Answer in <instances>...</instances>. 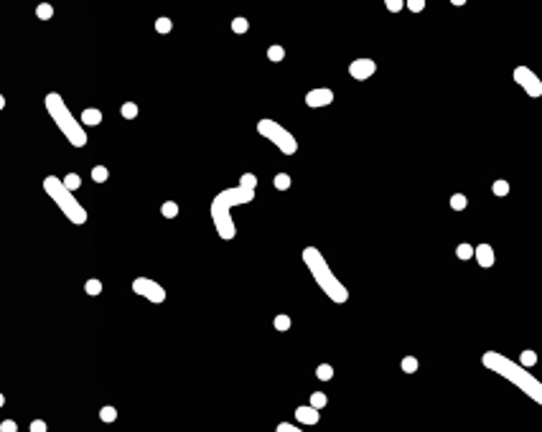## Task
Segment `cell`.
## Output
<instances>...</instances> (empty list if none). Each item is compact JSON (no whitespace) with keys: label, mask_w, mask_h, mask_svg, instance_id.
Masks as SVG:
<instances>
[{"label":"cell","mask_w":542,"mask_h":432,"mask_svg":"<svg viewBox=\"0 0 542 432\" xmlns=\"http://www.w3.org/2000/svg\"><path fill=\"white\" fill-rule=\"evenodd\" d=\"M481 364H484L489 371L499 374L501 379L512 381L517 389H522V394H527L529 399H534V402L542 407V381L534 379L522 364H514L512 358H506V356H501V353H496V351H484Z\"/></svg>","instance_id":"6da1fadb"},{"label":"cell","mask_w":542,"mask_h":432,"mask_svg":"<svg viewBox=\"0 0 542 432\" xmlns=\"http://www.w3.org/2000/svg\"><path fill=\"white\" fill-rule=\"evenodd\" d=\"M255 201V188H242V186H234V188H224L214 196L212 201V222L217 227V234L229 242L237 237V227H234V219H232V208L234 206H242V203H252Z\"/></svg>","instance_id":"7a4b0ae2"},{"label":"cell","mask_w":542,"mask_h":432,"mask_svg":"<svg viewBox=\"0 0 542 432\" xmlns=\"http://www.w3.org/2000/svg\"><path fill=\"white\" fill-rule=\"evenodd\" d=\"M303 262H306L308 272L313 275L316 285L326 293V298H331V300H333V303H338V305L349 300V290H346V287H344V282L333 275V270L328 267L326 257H323L316 247H306V249H303Z\"/></svg>","instance_id":"3957f363"},{"label":"cell","mask_w":542,"mask_h":432,"mask_svg":"<svg viewBox=\"0 0 542 432\" xmlns=\"http://www.w3.org/2000/svg\"><path fill=\"white\" fill-rule=\"evenodd\" d=\"M44 104H46V112L51 115V120L56 122V127L64 132V137H66L74 148H84L89 137H87V132H84V125H82V122L72 115V110L66 107L64 97L56 94V92H49L46 99H44Z\"/></svg>","instance_id":"277c9868"},{"label":"cell","mask_w":542,"mask_h":432,"mask_svg":"<svg viewBox=\"0 0 542 432\" xmlns=\"http://www.w3.org/2000/svg\"><path fill=\"white\" fill-rule=\"evenodd\" d=\"M44 191L54 198V203L64 211V216L72 224H84L87 222V208L74 198V191H69L59 175H46L44 178Z\"/></svg>","instance_id":"5b68a950"},{"label":"cell","mask_w":542,"mask_h":432,"mask_svg":"<svg viewBox=\"0 0 542 432\" xmlns=\"http://www.w3.org/2000/svg\"><path fill=\"white\" fill-rule=\"evenodd\" d=\"M257 132H260L265 140H270L273 145H278L280 153H285V155L298 153V140H295V135H290V132H288L283 125H278L275 120H260V122H257Z\"/></svg>","instance_id":"8992f818"},{"label":"cell","mask_w":542,"mask_h":432,"mask_svg":"<svg viewBox=\"0 0 542 432\" xmlns=\"http://www.w3.org/2000/svg\"><path fill=\"white\" fill-rule=\"evenodd\" d=\"M132 293L150 300V303H163L165 300V287L150 277H135L132 280Z\"/></svg>","instance_id":"52a82bcc"},{"label":"cell","mask_w":542,"mask_h":432,"mask_svg":"<svg viewBox=\"0 0 542 432\" xmlns=\"http://www.w3.org/2000/svg\"><path fill=\"white\" fill-rule=\"evenodd\" d=\"M514 82L524 89V94H529L532 99H537V97H542V79L529 69V66H517L514 69Z\"/></svg>","instance_id":"ba28073f"},{"label":"cell","mask_w":542,"mask_h":432,"mask_svg":"<svg viewBox=\"0 0 542 432\" xmlns=\"http://www.w3.org/2000/svg\"><path fill=\"white\" fill-rule=\"evenodd\" d=\"M375 71H377V61H375V59H354V61L349 64V74H351L356 82L369 79Z\"/></svg>","instance_id":"9c48e42d"},{"label":"cell","mask_w":542,"mask_h":432,"mask_svg":"<svg viewBox=\"0 0 542 432\" xmlns=\"http://www.w3.org/2000/svg\"><path fill=\"white\" fill-rule=\"evenodd\" d=\"M333 102V92L328 89V87H318V89H311L308 94H306V104L308 107H313V110H318V107H328Z\"/></svg>","instance_id":"30bf717a"},{"label":"cell","mask_w":542,"mask_h":432,"mask_svg":"<svg viewBox=\"0 0 542 432\" xmlns=\"http://www.w3.org/2000/svg\"><path fill=\"white\" fill-rule=\"evenodd\" d=\"M295 419H298L300 424H316V422L321 419V414H318L316 407L306 404V407H298V409H295Z\"/></svg>","instance_id":"8fae6325"},{"label":"cell","mask_w":542,"mask_h":432,"mask_svg":"<svg viewBox=\"0 0 542 432\" xmlns=\"http://www.w3.org/2000/svg\"><path fill=\"white\" fill-rule=\"evenodd\" d=\"M473 257H476V262H479L481 267H491V265H494V247H491V244H479V247L473 249Z\"/></svg>","instance_id":"7c38bea8"},{"label":"cell","mask_w":542,"mask_h":432,"mask_svg":"<svg viewBox=\"0 0 542 432\" xmlns=\"http://www.w3.org/2000/svg\"><path fill=\"white\" fill-rule=\"evenodd\" d=\"M102 122V112L97 110V107H87L84 112H82V125H99Z\"/></svg>","instance_id":"4fadbf2b"},{"label":"cell","mask_w":542,"mask_h":432,"mask_svg":"<svg viewBox=\"0 0 542 432\" xmlns=\"http://www.w3.org/2000/svg\"><path fill=\"white\" fill-rule=\"evenodd\" d=\"M160 213L165 216V219H176V216H178V203L176 201H165L160 206Z\"/></svg>","instance_id":"5bb4252c"},{"label":"cell","mask_w":542,"mask_h":432,"mask_svg":"<svg viewBox=\"0 0 542 432\" xmlns=\"http://www.w3.org/2000/svg\"><path fill=\"white\" fill-rule=\"evenodd\" d=\"M36 16H39L41 21H49V18L54 16V6H51V3H39V6H36Z\"/></svg>","instance_id":"9a60e30c"},{"label":"cell","mask_w":542,"mask_h":432,"mask_svg":"<svg viewBox=\"0 0 542 432\" xmlns=\"http://www.w3.org/2000/svg\"><path fill=\"white\" fill-rule=\"evenodd\" d=\"M120 115H122L125 120H135V117H138V104H135V102H125V104L120 107Z\"/></svg>","instance_id":"2e32d148"},{"label":"cell","mask_w":542,"mask_h":432,"mask_svg":"<svg viewBox=\"0 0 542 432\" xmlns=\"http://www.w3.org/2000/svg\"><path fill=\"white\" fill-rule=\"evenodd\" d=\"M290 183H293V181H290V175H288V173H278V175H275V181H273V186H275L278 191H288V188H290Z\"/></svg>","instance_id":"e0dca14e"},{"label":"cell","mask_w":542,"mask_h":432,"mask_svg":"<svg viewBox=\"0 0 542 432\" xmlns=\"http://www.w3.org/2000/svg\"><path fill=\"white\" fill-rule=\"evenodd\" d=\"M466 206H468V198H466L463 193H453V196H451V208H453V211H463Z\"/></svg>","instance_id":"ac0fdd59"},{"label":"cell","mask_w":542,"mask_h":432,"mask_svg":"<svg viewBox=\"0 0 542 432\" xmlns=\"http://www.w3.org/2000/svg\"><path fill=\"white\" fill-rule=\"evenodd\" d=\"M473 249H476V247H471V244H458V247H456V257H458L461 262H466V260L473 257Z\"/></svg>","instance_id":"d6986e66"},{"label":"cell","mask_w":542,"mask_h":432,"mask_svg":"<svg viewBox=\"0 0 542 432\" xmlns=\"http://www.w3.org/2000/svg\"><path fill=\"white\" fill-rule=\"evenodd\" d=\"M316 376H318L321 381H331V379H333V366H331V364H321V366L316 369Z\"/></svg>","instance_id":"ffe728a7"},{"label":"cell","mask_w":542,"mask_h":432,"mask_svg":"<svg viewBox=\"0 0 542 432\" xmlns=\"http://www.w3.org/2000/svg\"><path fill=\"white\" fill-rule=\"evenodd\" d=\"M155 31H158L160 36L171 33V31H173V21H171V18H158V21H155Z\"/></svg>","instance_id":"44dd1931"},{"label":"cell","mask_w":542,"mask_h":432,"mask_svg":"<svg viewBox=\"0 0 542 432\" xmlns=\"http://www.w3.org/2000/svg\"><path fill=\"white\" fill-rule=\"evenodd\" d=\"M232 31H234L237 36L247 33V31H250V21H247V18H234V21H232Z\"/></svg>","instance_id":"7402d4cb"},{"label":"cell","mask_w":542,"mask_h":432,"mask_svg":"<svg viewBox=\"0 0 542 432\" xmlns=\"http://www.w3.org/2000/svg\"><path fill=\"white\" fill-rule=\"evenodd\" d=\"M61 181H64V186H66L69 191H77V188L82 186V178H79L77 173H66V175H64Z\"/></svg>","instance_id":"603a6c76"},{"label":"cell","mask_w":542,"mask_h":432,"mask_svg":"<svg viewBox=\"0 0 542 432\" xmlns=\"http://www.w3.org/2000/svg\"><path fill=\"white\" fill-rule=\"evenodd\" d=\"M519 358H522L519 364H522L524 369H529V366H534V364H537V353H534L532 348H527V351H522V356H519Z\"/></svg>","instance_id":"cb8c5ba5"},{"label":"cell","mask_w":542,"mask_h":432,"mask_svg":"<svg viewBox=\"0 0 542 432\" xmlns=\"http://www.w3.org/2000/svg\"><path fill=\"white\" fill-rule=\"evenodd\" d=\"M326 402H328V397H326L323 391H313L308 404H311V407H316V409H323V407H326Z\"/></svg>","instance_id":"d4e9b609"},{"label":"cell","mask_w":542,"mask_h":432,"mask_svg":"<svg viewBox=\"0 0 542 432\" xmlns=\"http://www.w3.org/2000/svg\"><path fill=\"white\" fill-rule=\"evenodd\" d=\"M267 59H270V61H283V59H285V49L278 46V44L270 46V49H267Z\"/></svg>","instance_id":"484cf974"},{"label":"cell","mask_w":542,"mask_h":432,"mask_svg":"<svg viewBox=\"0 0 542 432\" xmlns=\"http://www.w3.org/2000/svg\"><path fill=\"white\" fill-rule=\"evenodd\" d=\"M92 178H94L97 183H105V181L110 178V170H107L105 165H94V168H92Z\"/></svg>","instance_id":"4316f807"},{"label":"cell","mask_w":542,"mask_h":432,"mask_svg":"<svg viewBox=\"0 0 542 432\" xmlns=\"http://www.w3.org/2000/svg\"><path fill=\"white\" fill-rule=\"evenodd\" d=\"M240 186L242 188H257V175L255 173H242L240 175Z\"/></svg>","instance_id":"83f0119b"},{"label":"cell","mask_w":542,"mask_h":432,"mask_svg":"<svg viewBox=\"0 0 542 432\" xmlns=\"http://www.w3.org/2000/svg\"><path fill=\"white\" fill-rule=\"evenodd\" d=\"M491 191H494V196L504 198V196H509V183H506V181H494Z\"/></svg>","instance_id":"f1b7e54d"},{"label":"cell","mask_w":542,"mask_h":432,"mask_svg":"<svg viewBox=\"0 0 542 432\" xmlns=\"http://www.w3.org/2000/svg\"><path fill=\"white\" fill-rule=\"evenodd\" d=\"M99 419L107 422V424L115 422V419H117V409H115V407H102V409H99Z\"/></svg>","instance_id":"f546056e"},{"label":"cell","mask_w":542,"mask_h":432,"mask_svg":"<svg viewBox=\"0 0 542 432\" xmlns=\"http://www.w3.org/2000/svg\"><path fill=\"white\" fill-rule=\"evenodd\" d=\"M402 371L405 374H415L418 371V358L415 356H405L402 358Z\"/></svg>","instance_id":"4dcf8cb0"},{"label":"cell","mask_w":542,"mask_h":432,"mask_svg":"<svg viewBox=\"0 0 542 432\" xmlns=\"http://www.w3.org/2000/svg\"><path fill=\"white\" fill-rule=\"evenodd\" d=\"M405 8L410 13H423L425 11V0H405Z\"/></svg>","instance_id":"1f68e13d"},{"label":"cell","mask_w":542,"mask_h":432,"mask_svg":"<svg viewBox=\"0 0 542 432\" xmlns=\"http://www.w3.org/2000/svg\"><path fill=\"white\" fill-rule=\"evenodd\" d=\"M84 290H87V295H99L102 293V282L99 280H87V285H84Z\"/></svg>","instance_id":"d6a6232c"},{"label":"cell","mask_w":542,"mask_h":432,"mask_svg":"<svg viewBox=\"0 0 542 432\" xmlns=\"http://www.w3.org/2000/svg\"><path fill=\"white\" fill-rule=\"evenodd\" d=\"M385 8H387L390 13H400V11L405 8V0H385Z\"/></svg>","instance_id":"836d02e7"},{"label":"cell","mask_w":542,"mask_h":432,"mask_svg":"<svg viewBox=\"0 0 542 432\" xmlns=\"http://www.w3.org/2000/svg\"><path fill=\"white\" fill-rule=\"evenodd\" d=\"M275 328H278V331H288V328H290V318H288L285 313L275 315Z\"/></svg>","instance_id":"e575fe53"},{"label":"cell","mask_w":542,"mask_h":432,"mask_svg":"<svg viewBox=\"0 0 542 432\" xmlns=\"http://www.w3.org/2000/svg\"><path fill=\"white\" fill-rule=\"evenodd\" d=\"M0 432H18V424L13 419H3L0 422Z\"/></svg>","instance_id":"d590c367"},{"label":"cell","mask_w":542,"mask_h":432,"mask_svg":"<svg viewBox=\"0 0 542 432\" xmlns=\"http://www.w3.org/2000/svg\"><path fill=\"white\" fill-rule=\"evenodd\" d=\"M275 432H303V429H298V427L290 424V422H280V424L275 427Z\"/></svg>","instance_id":"8d00e7d4"},{"label":"cell","mask_w":542,"mask_h":432,"mask_svg":"<svg viewBox=\"0 0 542 432\" xmlns=\"http://www.w3.org/2000/svg\"><path fill=\"white\" fill-rule=\"evenodd\" d=\"M31 432H49V427H46L44 419H33L31 422Z\"/></svg>","instance_id":"74e56055"},{"label":"cell","mask_w":542,"mask_h":432,"mask_svg":"<svg viewBox=\"0 0 542 432\" xmlns=\"http://www.w3.org/2000/svg\"><path fill=\"white\" fill-rule=\"evenodd\" d=\"M453 6H466V0H451Z\"/></svg>","instance_id":"f35d334b"},{"label":"cell","mask_w":542,"mask_h":432,"mask_svg":"<svg viewBox=\"0 0 542 432\" xmlns=\"http://www.w3.org/2000/svg\"><path fill=\"white\" fill-rule=\"evenodd\" d=\"M3 107H6V97H3V94H0V110H3Z\"/></svg>","instance_id":"ab89813d"},{"label":"cell","mask_w":542,"mask_h":432,"mask_svg":"<svg viewBox=\"0 0 542 432\" xmlns=\"http://www.w3.org/2000/svg\"><path fill=\"white\" fill-rule=\"evenodd\" d=\"M3 404H6V397H3V391H0V407H3Z\"/></svg>","instance_id":"60d3db41"}]
</instances>
